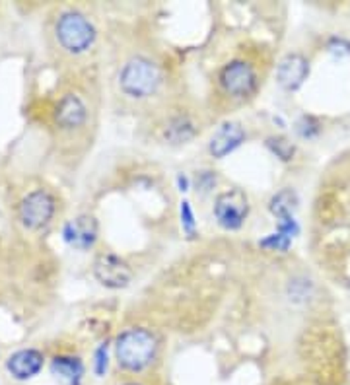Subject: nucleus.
I'll return each mask as SVG.
<instances>
[{"mask_svg":"<svg viewBox=\"0 0 350 385\" xmlns=\"http://www.w3.org/2000/svg\"><path fill=\"white\" fill-rule=\"evenodd\" d=\"M296 128H298L299 137H304V138H314L316 135H319V130H321V127H319V123H317L316 117H309V115H304V117L298 121Z\"/></svg>","mask_w":350,"mask_h":385,"instance_id":"a211bd4d","label":"nucleus"},{"mask_svg":"<svg viewBox=\"0 0 350 385\" xmlns=\"http://www.w3.org/2000/svg\"><path fill=\"white\" fill-rule=\"evenodd\" d=\"M88 119H90V107L80 92L67 90L53 103L51 125L62 137L74 135L80 128H84Z\"/></svg>","mask_w":350,"mask_h":385,"instance_id":"39448f33","label":"nucleus"},{"mask_svg":"<svg viewBox=\"0 0 350 385\" xmlns=\"http://www.w3.org/2000/svg\"><path fill=\"white\" fill-rule=\"evenodd\" d=\"M107 344H102L97 351H95V360H94V370L97 376L102 377L105 372H107Z\"/></svg>","mask_w":350,"mask_h":385,"instance_id":"aec40b11","label":"nucleus"},{"mask_svg":"<svg viewBox=\"0 0 350 385\" xmlns=\"http://www.w3.org/2000/svg\"><path fill=\"white\" fill-rule=\"evenodd\" d=\"M45 366V354L39 349H20L6 358V370L18 381H27L35 377Z\"/></svg>","mask_w":350,"mask_h":385,"instance_id":"9d476101","label":"nucleus"},{"mask_svg":"<svg viewBox=\"0 0 350 385\" xmlns=\"http://www.w3.org/2000/svg\"><path fill=\"white\" fill-rule=\"evenodd\" d=\"M309 76V62L304 55L299 53H288L276 67V80L278 84L288 90L296 92Z\"/></svg>","mask_w":350,"mask_h":385,"instance_id":"9b49d317","label":"nucleus"},{"mask_svg":"<svg viewBox=\"0 0 350 385\" xmlns=\"http://www.w3.org/2000/svg\"><path fill=\"white\" fill-rule=\"evenodd\" d=\"M51 374L60 385H82L84 360L74 354H57L51 358Z\"/></svg>","mask_w":350,"mask_h":385,"instance_id":"ddd939ff","label":"nucleus"},{"mask_svg":"<svg viewBox=\"0 0 350 385\" xmlns=\"http://www.w3.org/2000/svg\"><path fill=\"white\" fill-rule=\"evenodd\" d=\"M181 224H183V230L187 231L189 236L195 234V214H193V208H191L189 201H181Z\"/></svg>","mask_w":350,"mask_h":385,"instance_id":"6ab92c4d","label":"nucleus"},{"mask_svg":"<svg viewBox=\"0 0 350 385\" xmlns=\"http://www.w3.org/2000/svg\"><path fill=\"white\" fill-rule=\"evenodd\" d=\"M92 273L95 281L109 290H121L133 283V269L125 259L115 253H100L95 257Z\"/></svg>","mask_w":350,"mask_h":385,"instance_id":"0eeeda50","label":"nucleus"},{"mask_svg":"<svg viewBox=\"0 0 350 385\" xmlns=\"http://www.w3.org/2000/svg\"><path fill=\"white\" fill-rule=\"evenodd\" d=\"M245 140V130L243 127L236 123V121H230V123H224L222 127L218 128L216 133L210 138L208 142V150L214 158H226L228 154H231L236 148L241 146V142Z\"/></svg>","mask_w":350,"mask_h":385,"instance_id":"f8f14e48","label":"nucleus"},{"mask_svg":"<svg viewBox=\"0 0 350 385\" xmlns=\"http://www.w3.org/2000/svg\"><path fill=\"white\" fill-rule=\"evenodd\" d=\"M213 212L216 216V222L220 224L224 230H239L249 216L248 195L239 189L224 191L214 201Z\"/></svg>","mask_w":350,"mask_h":385,"instance_id":"423d86ee","label":"nucleus"},{"mask_svg":"<svg viewBox=\"0 0 350 385\" xmlns=\"http://www.w3.org/2000/svg\"><path fill=\"white\" fill-rule=\"evenodd\" d=\"M267 148H269L276 158H281L282 162L292 160V156L296 152V146L292 144L286 137H269L267 138Z\"/></svg>","mask_w":350,"mask_h":385,"instance_id":"dca6fc26","label":"nucleus"},{"mask_svg":"<svg viewBox=\"0 0 350 385\" xmlns=\"http://www.w3.org/2000/svg\"><path fill=\"white\" fill-rule=\"evenodd\" d=\"M220 86L222 90L231 97H248L255 92L257 72L255 69L245 60H231L220 70Z\"/></svg>","mask_w":350,"mask_h":385,"instance_id":"6e6552de","label":"nucleus"},{"mask_svg":"<svg viewBox=\"0 0 350 385\" xmlns=\"http://www.w3.org/2000/svg\"><path fill=\"white\" fill-rule=\"evenodd\" d=\"M158 341L150 331L133 327L121 333L115 341V358L121 368L128 372H142L156 358Z\"/></svg>","mask_w":350,"mask_h":385,"instance_id":"7ed1b4c3","label":"nucleus"},{"mask_svg":"<svg viewBox=\"0 0 350 385\" xmlns=\"http://www.w3.org/2000/svg\"><path fill=\"white\" fill-rule=\"evenodd\" d=\"M177 185H180V191H187L189 187V180L183 175V173H180L177 175Z\"/></svg>","mask_w":350,"mask_h":385,"instance_id":"412c9836","label":"nucleus"},{"mask_svg":"<svg viewBox=\"0 0 350 385\" xmlns=\"http://www.w3.org/2000/svg\"><path fill=\"white\" fill-rule=\"evenodd\" d=\"M49 35L53 49L59 55L78 59L92 51L97 39V29L92 18L80 8H62L53 16Z\"/></svg>","mask_w":350,"mask_h":385,"instance_id":"f257e3e1","label":"nucleus"},{"mask_svg":"<svg viewBox=\"0 0 350 385\" xmlns=\"http://www.w3.org/2000/svg\"><path fill=\"white\" fill-rule=\"evenodd\" d=\"M162 84V72L150 59L135 57L119 72L121 92L135 100H144L158 92Z\"/></svg>","mask_w":350,"mask_h":385,"instance_id":"20e7f679","label":"nucleus"},{"mask_svg":"<svg viewBox=\"0 0 350 385\" xmlns=\"http://www.w3.org/2000/svg\"><path fill=\"white\" fill-rule=\"evenodd\" d=\"M125 385H138V384H125Z\"/></svg>","mask_w":350,"mask_h":385,"instance_id":"4be33fe9","label":"nucleus"},{"mask_svg":"<svg viewBox=\"0 0 350 385\" xmlns=\"http://www.w3.org/2000/svg\"><path fill=\"white\" fill-rule=\"evenodd\" d=\"M59 212V198L51 189L37 185L24 191L14 206V214L20 228L32 236L47 230Z\"/></svg>","mask_w":350,"mask_h":385,"instance_id":"f03ea898","label":"nucleus"},{"mask_svg":"<svg viewBox=\"0 0 350 385\" xmlns=\"http://www.w3.org/2000/svg\"><path fill=\"white\" fill-rule=\"evenodd\" d=\"M196 135V127L189 115H175L163 127V138L171 144H185Z\"/></svg>","mask_w":350,"mask_h":385,"instance_id":"4468645a","label":"nucleus"},{"mask_svg":"<svg viewBox=\"0 0 350 385\" xmlns=\"http://www.w3.org/2000/svg\"><path fill=\"white\" fill-rule=\"evenodd\" d=\"M296 206H298V195L292 189H282L276 195H273L271 203H269V210L273 212L276 220H281V218L294 216Z\"/></svg>","mask_w":350,"mask_h":385,"instance_id":"2eb2a0df","label":"nucleus"},{"mask_svg":"<svg viewBox=\"0 0 350 385\" xmlns=\"http://www.w3.org/2000/svg\"><path fill=\"white\" fill-rule=\"evenodd\" d=\"M97 234H100L97 220L92 214H80L62 226V240L78 251H88L94 248Z\"/></svg>","mask_w":350,"mask_h":385,"instance_id":"1a4fd4ad","label":"nucleus"},{"mask_svg":"<svg viewBox=\"0 0 350 385\" xmlns=\"http://www.w3.org/2000/svg\"><path fill=\"white\" fill-rule=\"evenodd\" d=\"M292 238H288L286 234H281V231H274L271 236H267L265 240L259 241V245L271 249V251H286L290 248Z\"/></svg>","mask_w":350,"mask_h":385,"instance_id":"f3484780","label":"nucleus"}]
</instances>
